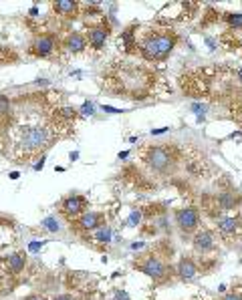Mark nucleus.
<instances>
[{
	"label": "nucleus",
	"instance_id": "nucleus-1",
	"mask_svg": "<svg viewBox=\"0 0 242 300\" xmlns=\"http://www.w3.org/2000/svg\"><path fill=\"white\" fill-rule=\"evenodd\" d=\"M103 81L107 83V89L113 93V97L123 99H145L152 87V75L143 66L135 64H121L111 69L107 75H103Z\"/></svg>",
	"mask_w": 242,
	"mask_h": 300
},
{
	"label": "nucleus",
	"instance_id": "nucleus-2",
	"mask_svg": "<svg viewBox=\"0 0 242 300\" xmlns=\"http://www.w3.org/2000/svg\"><path fill=\"white\" fill-rule=\"evenodd\" d=\"M178 45V35L172 28H149L137 43L139 55L147 62L166 60Z\"/></svg>",
	"mask_w": 242,
	"mask_h": 300
},
{
	"label": "nucleus",
	"instance_id": "nucleus-3",
	"mask_svg": "<svg viewBox=\"0 0 242 300\" xmlns=\"http://www.w3.org/2000/svg\"><path fill=\"white\" fill-rule=\"evenodd\" d=\"M18 147L24 153H37L51 145V129L47 125H26L18 131Z\"/></svg>",
	"mask_w": 242,
	"mask_h": 300
},
{
	"label": "nucleus",
	"instance_id": "nucleus-4",
	"mask_svg": "<svg viewBox=\"0 0 242 300\" xmlns=\"http://www.w3.org/2000/svg\"><path fill=\"white\" fill-rule=\"evenodd\" d=\"M141 159L147 165V170L158 174V176H166L168 172H172L174 161H176L174 153L168 147H164V145H149V147H145L143 153H141Z\"/></svg>",
	"mask_w": 242,
	"mask_h": 300
},
{
	"label": "nucleus",
	"instance_id": "nucleus-5",
	"mask_svg": "<svg viewBox=\"0 0 242 300\" xmlns=\"http://www.w3.org/2000/svg\"><path fill=\"white\" fill-rule=\"evenodd\" d=\"M57 45H59V39H57L55 32H41V35L31 43V49H28V51H31V55L37 57V59H47V57H51V55L55 53Z\"/></svg>",
	"mask_w": 242,
	"mask_h": 300
},
{
	"label": "nucleus",
	"instance_id": "nucleus-6",
	"mask_svg": "<svg viewBox=\"0 0 242 300\" xmlns=\"http://www.w3.org/2000/svg\"><path fill=\"white\" fill-rule=\"evenodd\" d=\"M174 220H176L178 228H180L184 234L198 232V226H200V210H198V208H194V206L180 208V210H176Z\"/></svg>",
	"mask_w": 242,
	"mask_h": 300
},
{
	"label": "nucleus",
	"instance_id": "nucleus-7",
	"mask_svg": "<svg viewBox=\"0 0 242 300\" xmlns=\"http://www.w3.org/2000/svg\"><path fill=\"white\" fill-rule=\"evenodd\" d=\"M137 268H139L145 276L154 278L156 282H162V280L168 276V266L162 262V258H158V256H154V254H149Z\"/></svg>",
	"mask_w": 242,
	"mask_h": 300
},
{
	"label": "nucleus",
	"instance_id": "nucleus-8",
	"mask_svg": "<svg viewBox=\"0 0 242 300\" xmlns=\"http://www.w3.org/2000/svg\"><path fill=\"white\" fill-rule=\"evenodd\" d=\"M111 30L107 24H95V26H89L85 30V39H87V45L93 49V51H101L109 39Z\"/></svg>",
	"mask_w": 242,
	"mask_h": 300
},
{
	"label": "nucleus",
	"instance_id": "nucleus-9",
	"mask_svg": "<svg viewBox=\"0 0 242 300\" xmlns=\"http://www.w3.org/2000/svg\"><path fill=\"white\" fill-rule=\"evenodd\" d=\"M60 210L67 218H81L85 212H87V199L79 193H73V195H67L60 204Z\"/></svg>",
	"mask_w": 242,
	"mask_h": 300
},
{
	"label": "nucleus",
	"instance_id": "nucleus-10",
	"mask_svg": "<svg viewBox=\"0 0 242 300\" xmlns=\"http://www.w3.org/2000/svg\"><path fill=\"white\" fill-rule=\"evenodd\" d=\"M192 246L198 254H208L216 248V240H214V234L210 230H198L192 238Z\"/></svg>",
	"mask_w": 242,
	"mask_h": 300
},
{
	"label": "nucleus",
	"instance_id": "nucleus-11",
	"mask_svg": "<svg viewBox=\"0 0 242 300\" xmlns=\"http://www.w3.org/2000/svg\"><path fill=\"white\" fill-rule=\"evenodd\" d=\"M77 226H79L83 232L99 230V228L105 226V214H101V212H85V214L77 220Z\"/></svg>",
	"mask_w": 242,
	"mask_h": 300
},
{
	"label": "nucleus",
	"instance_id": "nucleus-12",
	"mask_svg": "<svg viewBox=\"0 0 242 300\" xmlns=\"http://www.w3.org/2000/svg\"><path fill=\"white\" fill-rule=\"evenodd\" d=\"M63 47H65V51L67 53H73V55H79V53H83L89 45H87V39H85V35L83 32H69L67 37H65V41H63Z\"/></svg>",
	"mask_w": 242,
	"mask_h": 300
},
{
	"label": "nucleus",
	"instance_id": "nucleus-13",
	"mask_svg": "<svg viewBox=\"0 0 242 300\" xmlns=\"http://www.w3.org/2000/svg\"><path fill=\"white\" fill-rule=\"evenodd\" d=\"M176 272H178V278H180L182 282H192V280L198 276V266H196L194 258H190V256H182L180 262H178Z\"/></svg>",
	"mask_w": 242,
	"mask_h": 300
},
{
	"label": "nucleus",
	"instance_id": "nucleus-14",
	"mask_svg": "<svg viewBox=\"0 0 242 300\" xmlns=\"http://www.w3.org/2000/svg\"><path fill=\"white\" fill-rule=\"evenodd\" d=\"M53 10L59 14L60 18L73 20V18H77V14H79V2H73V0H57V2L53 4Z\"/></svg>",
	"mask_w": 242,
	"mask_h": 300
},
{
	"label": "nucleus",
	"instance_id": "nucleus-15",
	"mask_svg": "<svg viewBox=\"0 0 242 300\" xmlns=\"http://www.w3.org/2000/svg\"><path fill=\"white\" fill-rule=\"evenodd\" d=\"M24 266H26V254L24 252H14V254H10L6 258V268H8V272L12 276L20 274L24 270Z\"/></svg>",
	"mask_w": 242,
	"mask_h": 300
},
{
	"label": "nucleus",
	"instance_id": "nucleus-16",
	"mask_svg": "<svg viewBox=\"0 0 242 300\" xmlns=\"http://www.w3.org/2000/svg\"><path fill=\"white\" fill-rule=\"evenodd\" d=\"M216 202H218V208H220V210L230 212V210H234V208L240 204V197H238L234 191H222V193L216 197Z\"/></svg>",
	"mask_w": 242,
	"mask_h": 300
},
{
	"label": "nucleus",
	"instance_id": "nucleus-17",
	"mask_svg": "<svg viewBox=\"0 0 242 300\" xmlns=\"http://www.w3.org/2000/svg\"><path fill=\"white\" fill-rule=\"evenodd\" d=\"M218 230H220L222 234H226V236L234 234V232L238 230V218H222V220L218 222Z\"/></svg>",
	"mask_w": 242,
	"mask_h": 300
},
{
	"label": "nucleus",
	"instance_id": "nucleus-18",
	"mask_svg": "<svg viewBox=\"0 0 242 300\" xmlns=\"http://www.w3.org/2000/svg\"><path fill=\"white\" fill-rule=\"evenodd\" d=\"M12 115V101L0 95V123H6Z\"/></svg>",
	"mask_w": 242,
	"mask_h": 300
},
{
	"label": "nucleus",
	"instance_id": "nucleus-19",
	"mask_svg": "<svg viewBox=\"0 0 242 300\" xmlns=\"http://www.w3.org/2000/svg\"><path fill=\"white\" fill-rule=\"evenodd\" d=\"M226 22L230 28L234 30H242V12H226Z\"/></svg>",
	"mask_w": 242,
	"mask_h": 300
},
{
	"label": "nucleus",
	"instance_id": "nucleus-20",
	"mask_svg": "<svg viewBox=\"0 0 242 300\" xmlns=\"http://www.w3.org/2000/svg\"><path fill=\"white\" fill-rule=\"evenodd\" d=\"M111 236H113V232H111L109 226H103V228L95 230V240L101 242V244H109V242H111Z\"/></svg>",
	"mask_w": 242,
	"mask_h": 300
},
{
	"label": "nucleus",
	"instance_id": "nucleus-21",
	"mask_svg": "<svg viewBox=\"0 0 242 300\" xmlns=\"http://www.w3.org/2000/svg\"><path fill=\"white\" fill-rule=\"evenodd\" d=\"M43 228L49 230V232H59L60 230L59 220L57 218H47V220H43Z\"/></svg>",
	"mask_w": 242,
	"mask_h": 300
},
{
	"label": "nucleus",
	"instance_id": "nucleus-22",
	"mask_svg": "<svg viewBox=\"0 0 242 300\" xmlns=\"http://www.w3.org/2000/svg\"><path fill=\"white\" fill-rule=\"evenodd\" d=\"M81 113H83V115H93V113H95V111H93V103H83Z\"/></svg>",
	"mask_w": 242,
	"mask_h": 300
},
{
	"label": "nucleus",
	"instance_id": "nucleus-23",
	"mask_svg": "<svg viewBox=\"0 0 242 300\" xmlns=\"http://www.w3.org/2000/svg\"><path fill=\"white\" fill-rule=\"evenodd\" d=\"M139 220H141V212H133L129 218V226H137L135 222H139Z\"/></svg>",
	"mask_w": 242,
	"mask_h": 300
},
{
	"label": "nucleus",
	"instance_id": "nucleus-24",
	"mask_svg": "<svg viewBox=\"0 0 242 300\" xmlns=\"http://www.w3.org/2000/svg\"><path fill=\"white\" fill-rule=\"evenodd\" d=\"M222 300H242V294L240 292H228V294H224Z\"/></svg>",
	"mask_w": 242,
	"mask_h": 300
},
{
	"label": "nucleus",
	"instance_id": "nucleus-25",
	"mask_svg": "<svg viewBox=\"0 0 242 300\" xmlns=\"http://www.w3.org/2000/svg\"><path fill=\"white\" fill-rule=\"evenodd\" d=\"M53 300H77V298H75L73 294H67V292H65V294H57Z\"/></svg>",
	"mask_w": 242,
	"mask_h": 300
},
{
	"label": "nucleus",
	"instance_id": "nucleus-26",
	"mask_svg": "<svg viewBox=\"0 0 242 300\" xmlns=\"http://www.w3.org/2000/svg\"><path fill=\"white\" fill-rule=\"evenodd\" d=\"M22 300H47L43 294H28V296H24Z\"/></svg>",
	"mask_w": 242,
	"mask_h": 300
},
{
	"label": "nucleus",
	"instance_id": "nucleus-27",
	"mask_svg": "<svg viewBox=\"0 0 242 300\" xmlns=\"http://www.w3.org/2000/svg\"><path fill=\"white\" fill-rule=\"evenodd\" d=\"M170 127H162V129H152V135H160V133H166Z\"/></svg>",
	"mask_w": 242,
	"mask_h": 300
},
{
	"label": "nucleus",
	"instance_id": "nucleus-28",
	"mask_svg": "<svg viewBox=\"0 0 242 300\" xmlns=\"http://www.w3.org/2000/svg\"><path fill=\"white\" fill-rule=\"evenodd\" d=\"M236 121L242 125V107H238V111H236Z\"/></svg>",
	"mask_w": 242,
	"mask_h": 300
},
{
	"label": "nucleus",
	"instance_id": "nucleus-29",
	"mask_svg": "<svg viewBox=\"0 0 242 300\" xmlns=\"http://www.w3.org/2000/svg\"><path fill=\"white\" fill-rule=\"evenodd\" d=\"M37 14H39V8H37V6H33V8H31V16H37Z\"/></svg>",
	"mask_w": 242,
	"mask_h": 300
},
{
	"label": "nucleus",
	"instance_id": "nucleus-30",
	"mask_svg": "<svg viewBox=\"0 0 242 300\" xmlns=\"http://www.w3.org/2000/svg\"><path fill=\"white\" fill-rule=\"evenodd\" d=\"M18 176H20L18 172H12V174H10V180H18Z\"/></svg>",
	"mask_w": 242,
	"mask_h": 300
},
{
	"label": "nucleus",
	"instance_id": "nucleus-31",
	"mask_svg": "<svg viewBox=\"0 0 242 300\" xmlns=\"http://www.w3.org/2000/svg\"><path fill=\"white\" fill-rule=\"evenodd\" d=\"M129 155V151H123V153H119V159H125Z\"/></svg>",
	"mask_w": 242,
	"mask_h": 300
},
{
	"label": "nucleus",
	"instance_id": "nucleus-32",
	"mask_svg": "<svg viewBox=\"0 0 242 300\" xmlns=\"http://www.w3.org/2000/svg\"><path fill=\"white\" fill-rule=\"evenodd\" d=\"M236 79H238V81L242 83V69H238V73H236Z\"/></svg>",
	"mask_w": 242,
	"mask_h": 300
},
{
	"label": "nucleus",
	"instance_id": "nucleus-33",
	"mask_svg": "<svg viewBox=\"0 0 242 300\" xmlns=\"http://www.w3.org/2000/svg\"><path fill=\"white\" fill-rule=\"evenodd\" d=\"M0 282H2V276H0Z\"/></svg>",
	"mask_w": 242,
	"mask_h": 300
},
{
	"label": "nucleus",
	"instance_id": "nucleus-34",
	"mask_svg": "<svg viewBox=\"0 0 242 300\" xmlns=\"http://www.w3.org/2000/svg\"><path fill=\"white\" fill-rule=\"evenodd\" d=\"M240 288H242V282H240Z\"/></svg>",
	"mask_w": 242,
	"mask_h": 300
}]
</instances>
